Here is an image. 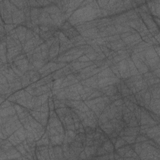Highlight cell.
<instances>
[{
	"label": "cell",
	"instance_id": "4",
	"mask_svg": "<svg viewBox=\"0 0 160 160\" xmlns=\"http://www.w3.org/2000/svg\"><path fill=\"white\" fill-rule=\"evenodd\" d=\"M133 114L134 116L136 117V120L139 122L140 125H141V114H142V111H141V108L139 105H136L135 108H134L133 111Z\"/></svg>",
	"mask_w": 160,
	"mask_h": 160
},
{
	"label": "cell",
	"instance_id": "7",
	"mask_svg": "<svg viewBox=\"0 0 160 160\" xmlns=\"http://www.w3.org/2000/svg\"><path fill=\"white\" fill-rule=\"evenodd\" d=\"M140 126V125L139 123V122L136 120V117L134 116L133 114V116H132L131 119L130 120L129 123L128 125H126V126H128V127H136V126Z\"/></svg>",
	"mask_w": 160,
	"mask_h": 160
},
{
	"label": "cell",
	"instance_id": "6",
	"mask_svg": "<svg viewBox=\"0 0 160 160\" xmlns=\"http://www.w3.org/2000/svg\"><path fill=\"white\" fill-rule=\"evenodd\" d=\"M149 140V138L145 134L139 133L136 136L135 143H144Z\"/></svg>",
	"mask_w": 160,
	"mask_h": 160
},
{
	"label": "cell",
	"instance_id": "3",
	"mask_svg": "<svg viewBox=\"0 0 160 160\" xmlns=\"http://www.w3.org/2000/svg\"><path fill=\"white\" fill-rule=\"evenodd\" d=\"M101 146L103 147V148L106 150L109 154L114 153L115 151V145L111 142L110 140H108L105 141L104 143H103Z\"/></svg>",
	"mask_w": 160,
	"mask_h": 160
},
{
	"label": "cell",
	"instance_id": "8",
	"mask_svg": "<svg viewBox=\"0 0 160 160\" xmlns=\"http://www.w3.org/2000/svg\"><path fill=\"white\" fill-rule=\"evenodd\" d=\"M84 129H85V133L86 134H90L96 132V128L90 127V126H86V127L84 128Z\"/></svg>",
	"mask_w": 160,
	"mask_h": 160
},
{
	"label": "cell",
	"instance_id": "1",
	"mask_svg": "<svg viewBox=\"0 0 160 160\" xmlns=\"http://www.w3.org/2000/svg\"><path fill=\"white\" fill-rule=\"evenodd\" d=\"M60 30L69 40H72L79 35V33L77 29L67 21L61 25Z\"/></svg>",
	"mask_w": 160,
	"mask_h": 160
},
{
	"label": "cell",
	"instance_id": "5",
	"mask_svg": "<svg viewBox=\"0 0 160 160\" xmlns=\"http://www.w3.org/2000/svg\"><path fill=\"white\" fill-rule=\"evenodd\" d=\"M126 145H128L125 140H124L123 138H121L120 136H118L116 139V141L115 144V151L118 149H119L121 147H123Z\"/></svg>",
	"mask_w": 160,
	"mask_h": 160
},
{
	"label": "cell",
	"instance_id": "2",
	"mask_svg": "<svg viewBox=\"0 0 160 160\" xmlns=\"http://www.w3.org/2000/svg\"><path fill=\"white\" fill-rule=\"evenodd\" d=\"M98 148L95 146H86L84 151L87 155V159H92L95 158L96 157V151H97Z\"/></svg>",
	"mask_w": 160,
	"mask_h": 160
}]
</instances>
